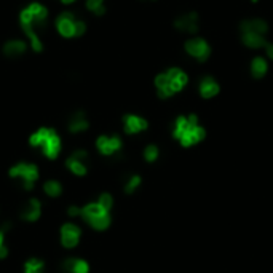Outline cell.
<instances>
[{
    "label": "cell",
    "instance_id": "obj_1",
    "mask_svg": "<svg viewBox=\"0 0 273 273\" xmlns=\"http://www.w3.org/2000/svg\"><path fill=\"white\" fill-rule=\"evenodd\" d=\"M50 21V10L42 2H29L18 15V23L24 34L29 48L35 53L43 51L42 35L47 31Z\"/></svg>",
    "mask_w": 273,
    "mask_h": 273
},
{
    "label": "cell",
    "instance_id": "obj_2",
    "mask_svg": "<svg viewBox=\"0 0 273 273\" xmlns=\"http://www.w3.org/2000/svg\"><path fill=\"white\" fill-rule=\"evenodd\" d=\"M171 136L181 147L190 149L201 144L206 139V128L201 125L195 113L179 115L173 121Z\"/></svg>",
    "mask_w": 273,
    "mask_h": 273
},
{
    "label": "cell",
    "instance_id": "obj_3",
    "mask_svg": "<svg viewBox=\"0 0 273 273\" xmlns=\"http://www.w3.org/2000/svg\"><path fill=\"white\" fill-rule=\"evenodd\" d=\"M189 85V75L181 67H170L154 78L155 91L160 99H170Z\"/></svg>",
    "mask_w": 273,
    "mask_h": 273
},
{
    "label": "cell",
    "instance_id": "obj_4",
    "mask_svg": "<svg viewBox=\"0 0 273 273\" xmlns=\"http://www.w3.org/2000/svg\"><path fill=\"white\" fill-rule=\"evenodd\" d=\"M28 143L34 149H40L42 155L48 160H56L63 151V139L51 126H40L31 133Z\"/></svg>",
    "mask_w": 273,
    "mask_h": 273
},
{
    "label": "cell",
    "instance_id": "obj_5",
    "mask_svg": "<svg viewBox=\"0 0 273 273\" xmlns=\"http://www.w3.org/2000/svg\"><path fill=\"white\" fill-rule=\"evenodd\" d=\"M55 29H56L59 37H63L66 40L77 39V37L85 35L86 21L78 13H75L72 10H66V12H61L56 16Z\"/></svg>",
    "mask_w": 273,
    "mask_h": 273
},
{
    "label": "cell",
    "instance_id": "obj_6",
    "mask_svg": "<svg viewBox=\"0 0 273 273\" xmlns=\"http://www.w3.org/2000/svg\"><path fill=\"white\" fill-rule=\"evenodd\" d=\"M80 217L86 225H90L96 232H105L112 225V213L104 209L98 201H90L82 206Z\"/></svg>",
    "mask_w": 273,
    "mask_h": 273
},
{
    "label": "cell",
    "instance_id": "obj_7",
    "mask_svg": "<svg viewBox=\"0 0 273 273\" xmlns=\"http://www.w3.org/2000/svg\"><path fill=\"white\" fill-rule=\"evenodd\" d=\"M8 176L12 179H20L21 189L24 192H32L35 189V182L40 178V173H39V166L35 163L18 162L8 170Z\"/></svg>",
    "mask_w": 273,
    "mask_h": 273
},
{
    "label": "cell",
    "instance_id": "obj_8",
    "mask_svg": "<svg viewBox=\"0 0 273 273\" xmlns=\"http://www.w3.org/2000/svg\"><path fill=\"white\" fill-rule=\"evenodd\" d=\"M96 151H98L102 157H117L123 151V139L120 134L112 133V134H99L94 141Z\"/></svg>",
    "mask_w": 273,
    "mask_h": 273
},
{
    "label": "cell",
    "instance_id": "obj_9",
    "mask_svg": "<svg viewBox=\"0 0 273 273\" xmlns=\"http://www.w3.org/2000/svg\"><path fill=\"white\" fill-rule=\"evenodd\" d=\"M88 165H90V154L86 149H75L64 162L66 168L77 178H83L88 174Z\"/></svg>",
    "mask_w": 273,
    "mask_h": 273
},
{
    "label": "cell",
    "instance_id": "obj_10",
    "mask_svg": "<svg viewBox=\"0 0 273 273\" xmlns=\"http://www.w3.org/2000/svg\"><path fill=\"white\" fill-rule=\"evenodd\" d=\"M184 50H186V53L192 59L200 61V63H205V61H208V58L211 56V47L203 37L187 39L186 43H184Z\"/></svg>",
    "mask_w": 273,
    "mask_h": 273
},
{
    "label": "cell",
    "instance_id": "obj_11",
    "mask_svg": "<svg viewBox=\"0 0 273 273\" xmlns=\"http://www.w3.org/2000/svg\"><path fill=\"white\" fill-rule=\"evenodd\" d=\"M82 228L74 222H64L59 228V241L64 249H75L80 244Z\"/></svg>",
    "mask_w": 273,
    "mask_h": 273
},
{
    "label": "cell",
    "instance_id": "obj_12",
    "mask_svg": "<svg viewBox=\"0 0 273 273\" xmlns=\"http://www.w3.org/2000/svg\"><path fill=\"white\" fill-rule=\"evenodd\" d=\"M121 128L125 134L136 136L149 129V121L147 118L138 115V113H125L121 117Z\"/></svg>",
    "mask_w": 273,
    "mask_h": 273
},
{
    "label": "cell",
    "instance_id": "obj_13",
    "mask_svg": "<svg viewBox=\"0 0 273 273\" xmlns=\"http://www.w3.org/2000/svg\"><path fill=\"white\" fill-rule=\"evenodd\" d=\"M174 29L179 31L182 34H187V35H193L197 34L200 29V16L197 12H187V13H182L174 20Z\"/></svg>",
    "mask_w": 273,
    "mask_h": 273
},
{
    "label": "cell",
    "instance_id": "obj_14",
    "mask_svg": "<svg viewBox=\"0 0 273 273\" xmlns=\"http://www.w3.org/2000/svg\"><path fill=\"white\" fill-rule=\"evenodd\" d=\"M28 48H29V43L28 40L24 39H8L2 43V55L7 58V59H20L23 58L26 53H28Z\"/></svg>",
    "mask_w": 273,
    "mask_h": 273
},
{
    "label": "cell",
    "instance_id": "obj_15",
    "mask_svg": "<svg viewBox=\"0 0 273 273\" xmlns=\"http://www.w3.org/2000/svg\"><path fill=\"white\" fill-rule=\"evenodd\" d=\"M90 129V120L85 110H75L67 118V131L70 134H82Z\"/></svg>",
    "mask_w": 273,
    "mask_h": 273
},
{
    "label": "cell",
    "instance_id": "obj_16",
    "mask_svg": "<svg viewBox=\"0 0 273 273\" xmlns=\"http://www.w3.org/2000/svg\"><path fill=\"white\" fill-rule=\"evenodd\" d=\"M42 217V201L37 197H31L20 211V219L24 222H37Z\"/></svg>",
    "mask_w": 273,
    "mask_h": 273
},
{
    "label": "cell",
    "instance_id": "obj_17",
    "mask_svg": "<svg viewBox=\"0 0 273 273\" xmlns=\"http://www.w3.org/2000/svg\"><path fill=\"white\" fill-rule=\"evenodd\" d=\"M198 93L203 99H213L221 93V85L217 83L214 77L205 75V77H201L198 82Z\"/></svg>",
    "mask_w": 273,
    "mask_h": 273
},
{
    "label": "cell",
    "instance_id": "obj_18",
    "mask_svg": "<svg viewBox=\"0 0 273 273\" xmlns=\"http://www.w3.org/2000/svg\"><path fill=\"white\" fill-rule=\"evenodd\" d=\"M243 32H251V34H259V35H267L268 34V23L262 18H248L240 23V34Z\"/></svg>",
    "mask_w": 273,
    "mask_h": 273
},
{
    "label": "cell",
    "instance_id": "obj_19",
    "mask_svg": "<svg viewBox=\"0 0 273 273\" xmlns=\"http://www.w3.org/2000/svg\"><path fill=\"white\" fill-rule=\"evenodd\" d=\"M61 268L64 273H90L91 267L82 257H67L61 263Z\"/></svg>",
    "mask_w": 273,
    "mask_h": 273
},
{
    "label": "cell",
    "instance_id": "obj_20",
    "mask_svg": "<svg viewBox=\"0 0 273 273\" xmlns=\"http://www.w3.org/2000/svg\"><path fill=\"white\" fill-rule=\"evenodd\" d=\"M240 39L241 43L246 48H251V50H260V48H265L267 45V37L265 35H259V34H251V32H243L240 34Z\"/></svg>",
    "mask_w": 273,
    "mask_h": 273
},
{
    "label": "cell",
    "instance_id": "obj_21",
    "mask_svg": "<svg viewBox=\"0 0 273 273\" xmlns=\"http://www.w3.org/2000/svg\"><path fill=\"white\" fill-rule=\"evenodd\" d=\"M249 72L252 75V78H256V80H260L267 75L268 72V61L267 58L263 56H256L252 58L251 64H249Z\"/></svg>",
    "mask_w": 273,
    "mask_h": 273
},
{
    "label": "cell",
    "instance_id": "obj_22",
    "mask_svg": "<svg viewBox=\"0 0 273 273\" xmlns=\"http://www.w3.org/2000/svg\"><path fill=\"white\" fill-rule=\"evenodd\" d=\"M141 186H143V178L139 174H129L125 179V182H123V193L131 197L139 190Z\"/></svg>",
    "mask_w": 273,
    "mask_h": 273
},
{
    "label": "cell",
    "instance_id": "obj_23",
    "mask_svg": "<svg viewBox=\"0 0 273 273\" xmlns=\"http://www.w3.org/2000/svg\"><path fill=\"white\" fill-rule=\"evenodd\" d=\"M45 268H47V262L39 257H31L23 265L24 273H45Z\"/></svg>",
    "mask_w": 273,
    "mask_h": 273
},
{
    "label": "cell",
    "instance_id": "obj_24",
    "mask_svg": "<svg viewBox=\"0 0 273 273\" xmlns=\"http://www.w3.org/2000/svg\"><path fill=\"white\" fill-rule=\"evenodd\" d=\"M43 193L50 198H58L63 193V184L56 179H48L43 184Z\"/></svg>",
    "mask_w": 273,
    "mask_h": 273
},
{
    "label": "cell",
    "instance_id": "obj_25",
    "mask_svg": "<svg viewBox=\"0 0 273 273\" xmlns=\"http://www.w3.org/2000/svg\"><path fill=\"white\" fill-rule=\"evenodd\" d=\"M85 8L94 16H104L107 8H105V0H85Z\"/></svg>",
    "mask_w": 273,
    "mask_h": 273
},
{
    "label": "cell",
    "instance_id": "obj_26",
    "mask_svg": "<svg viewBox=\"0 0 273 273\" xmlns=\"http://www.w3.org/2000/svg\"><path fill=\"white\" fill-rule=\"evenodd\" d=\"M160 147L157 144H147L143 151V158L146 160V163H157L158 158H160Z\"/></svg>",
    "mask_w": 273,
    "mask_h": 273
},
{
    "label": "cell",
    "instance_id": "obj_27",
    "mask_svg": "<svg viewBox=\"0 0 273 273\" xmlns=\"http://www.w3.org/2000/svg\"><path fill=\"white\" fill-rule=\"evenodd\" d=\"M98 203L104 208V209H107V211H112V208H113V197L110 195L109 192H102V193H99V197H98Z\"/></svg>",
    "mask_w": 273,
    "mask_h": 273
},
{
    "label": "cell",
    "instance_id": "obj_28",
    "mask_svg": "<svg viewBox=\"0 0 273 273\" xmlns=\"http://www.w3.org/2000/svg\"><path fill=\"white\" fill-rule=\"evenodd\" d=\"M80 213H82V208L77 206V205H70L67 208V216L69 217H80Z\"/></svg>",
    "mask_w": 273,
    "mask_h": 273
},
{
    "label": "cell",
    "instance_id": "obj_29",
    "mask_svg": "<svg viewBox=\"0 0 273 273\" xmlns=\"http://www.w3.org/2000/svg\"><path fill=\"white\" fill-rule=\"evenodd\" d=\"M265 53H267V58L273 61V43H267V45H265Z\"/></svg>",
    "mask_w": 273,
    "mask_h": 273
},
{
    "label": "cell",
    "instance_id": "obj_30",
    "mask_svg": "<svg viewBox=\"0 0 273 273\" xmlns=\"http://www.w3.org/2000/svg\"><path fill=\"white\" fill-rule=\"evenodd\" d=\"M59 2L63 4V5H72V4L77 2V0H59Z\"/></svg>",
    "mask_w": 273,
    "mask_h": 273
},
{
    "label": "cell",
    "instance_id": "obj_31",
    "mask_svg": "<svg viewBox=\"0 0 273 273\" xmlns=\"http://www.w3.org/2000/svg\"><path fill=\"white\" fill-rule=\"evenodd\" d=\"M251 2H257V0H251Z\"/></svg>",
    "mask_w": 273,
    "mask_h": 273
}]
</instances>
